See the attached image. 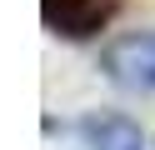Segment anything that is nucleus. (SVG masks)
<instances>
[{"mask_svg":"<svg viewBox=\"0 0 155 150\" xmlns=\"http://www.w3.org/2000/svg\"><path fill=\"white\" fill-rule=\"evenodd\" d=\"M75 135L85 140V150H150L145 130L125 115H85L75 125Z\"/></svg>","mask_w":155,"mask_h":150,"instance_id":"7ed1b4c3","label":"nucleus"},{"mask_svg":"<svg viewBox=\"0 0 155 150\" xmlns=\"http://www.w3.org/2000/svg\"><path fill=\"white\" fill-rule=\"evenodd\" d=\"M115 5H120V0H40V15H45V25H50L55 35L90 40V35H100V30L110 25Z\"/></svg>","mask_w":155,"mask_h":150,"instance_id":"f03ea898","label":"nucleus"},{"mask_svg":"<svg viewBox=\"0 0 155 150\" xmlns=\"http://www.w3.org/2000/svg\"><path fill=\"white\" fill-rule=\"evenodd\" d=\"M105 75L125 90H140V95H155V30H135V35H120L105 45L100 55Z\"/></svg>","mask_w":155,"mask_h":150,"instance_id":"f257e3e1","label":"nucleus"}]
</instances>
